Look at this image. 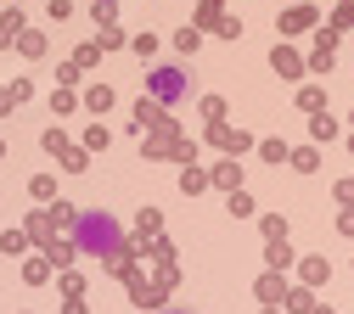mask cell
<instances>
[{"mask_svg":"<svg viewBox=\"0 0 354 314\" xmlns=\"http://www.w3.org/2000/svg\"><path fill=\"white\" fill-rule=\"evenodd\" d=\"M84 101H91L96 112H107V107H113V90H107V84H96V90H91V96H84Z\"/></svg>","mask_w":354,"mask_h":314,"instance_id":"cell-3","label":"cell"},{"mask_svg":"<svg viewBox=\"0 0 354 314\" xmlns=\"http://www.w3.org/2000/svg\"><path fill=\"white\" fill-rule=\"evenodd\" d=\"M73 224H79L84 253H118V219L113 213H73Z\"/></svg>","mask_w":354,"mask_h":314,"instance_id":"cell-1","label":"cell"},{"mask_svg":"<svg viewBox=\"0 0 354 314\" xmlns=\"http://www.w3.org/2000/svg\"><path fill=\"white\" fill-rule=\"evenodd\" d=\"M169 314H186V308H169Z\"/></svg>","mask_w":354,"mask_h":314,"instance_id":"cell-6","label":"cell"},{"mask_svg":"<svg viewBox=\"0 0 354 314\" xmlns=\"http://www.w3.org/2000/svg\"><path fill=\"white\" fill-rule=\"evenodd\" d=\"M23 57H46V39H39V34H23Z\"/></svg>","mask_w":354,"mask_h":314,"instance_id":"cell-4","label":"cell"},{"mask_svg":"<svg viewBox=\"0 0 354 314\" xmlns=\"http://www.w3.org/2000/svg\"><path fill=\"white\" fill-rule=\"evenodd\" d=\"M96 17H113V0H96V6H91Z\"/></svg>","mask_w":354,"mask_h":314,"instance_id":"cell-5","label":"cell"},{"mask_svg":"<svg viewBox=\"0 0 354 314\" xmlns=\"http://www.w3.org/2000/svg\"><path fill=\"white\" fill-rule=\"evenodd\" d=\"M152 90H158V101H180L186 96V73L163 68V73H152Z\"/></svg>","mask_w":354,"mask_h":314,"instance_id":"cell-2","label":"cell"}]
</instances>
